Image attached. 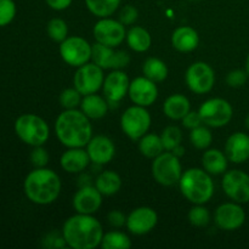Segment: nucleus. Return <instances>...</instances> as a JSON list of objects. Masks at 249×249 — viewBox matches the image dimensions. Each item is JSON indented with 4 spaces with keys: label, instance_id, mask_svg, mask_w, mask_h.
Wrapping results in <instances>:
<instances>
[{
    "label": "nucleus",
    "instance_id": "f257e3e1",
    "mask_svg": "<svg viewBox=\"0 0 249 249\" xmlns=\"http://www.w3.org/2000/svg\"><path fill=\"white\" fill-rule=\"evenodd\" d=\"M62 236L67 247L73 249H94L101 245L104 229L91 214L77 213L63 223Z\"/></svg>",
    "mask_w": 249,
    "mask_h": 249
},
{
    "label": "nucleus",
    "instance_id": "f03ea898",
    "mask_svg": "<svg viewBox=\"0 0 249 249\" xmlns=\"http://www.w3.org/2000/svg\"><path fill=\"white\" fill-rule=\"evenodd\" d=\"M55 134L65 147H87L92 138V125L80 109H65L56 118Z\"/></svg>",
    "mask_w": 249,
    "mask_h": 249
},
{
    "label": "nucleus",
    "instance_id": "7ed1b4c3",
    "mask_svg": "<svg viewBox=\"0 0 249 249\" xmlns=\"http://www.w3.org/2000/svg\"><path fill=\"white\" fill-rule=\"evenodd\" d=\"M62 182L57 173L49 168H34L23 181L27 198L38 206H48L58 198Z\"/></svg>",
    "mask_w": 249,
    "mask_h": 249
},
{
    "label": "nucleus",
    "instance_id": "20e7f679",
    "mask_svg": "<svg viewBox=\"0 0 249 249\" xmlns=\"http://www.w3.org/2000/svg\"><path fill=\"white\" fill-rule=\"evenodd\" d=\"M179 189L182 196L194 204H206L214 195L212 175L201 168H190L182 172L179 180Z\"/></svg>",
    "mask_w": 249,
    "mask_h": 249
},
{
    "label": "nucleus",
    "instance_id": "39448f33",
    "mask_svg": "<svg viewBox=\"0 0 249 249\" xmlns=\"http://www.w3.org/2000/svg\"><path fill=\"white\" fill-rule=\"evenodd\" d=\"M15 133L26 145L44 146L50 138V128L41 117L33 113L21 114L15 122Z\"/></svg>",
    "mask_w": 249,
    "mask_h": 249
},
{
    "label": "nucleus",
    "instance_id": "423d86ee",
    "mask_svg": "<svg viewBox=\"0 0 249 249\" xmlns=\"http://www.w3.org/2000/svg\"><path fill=\"white\" fill-rule=\"evenodd\" d=\"M152 177L156 181L164 187L174 186L179 184L182 175V167L180 158L172 151L160 153L158 157L153 158L151 167Z\"/></svg>",
    "mask_w": 249,
    "mask_h": 249
},
{
    "label": "nucleus",
    "instance_id": "0eeeda50",
    "mask_svg": "<svg viewBox=\"0 0 249 249\" xmlns=\"http://www.w3.org/2000/svg\"><path fill=\"white\" fill-rule=\"evenodd\" d=\"M151 123L152 118L147 111V107L138 105L128 107L121 116L122 131L133 141H139L145 134H147Z\"/></svg>",
    "mask_w": 249,
    "mask_h": 249
},
{
    "label": "nucleus",
    "instance_id": "6e6552de",
    "mask_svg": "<svg viewBox=\"0 0 249 249\" xmlns=\"http://www.w3.org/2000/svg\"><path fill=\"white\" fill-rule=\"evenodd\" d=\"M198 113L203 124L209 128H223L228 125L233 116L230 102L221 97H212L199 106Z\"/></svg>",
    "mask_w": 249,
    "mask_h": 249
},
{
    "label": "nucleus",
    "instance_id": "1a4fd4ad",
    "mask_svg": "<svg viewBox=\"0 0 249 249\" xmlns=\"http://www.w3.org/2000/svg\"><path fill=\"white\" fill-rule=\"evenodd\" d=\"M58 51L63 62L75 68L91 60V44L79 36H67L62 43H60Z\"/></svg>",
    "mask_w": 249,
    "mask_h": 249
},
{
    "label": "nucleus",
    "instance_id": "9d476101",
    "mask_svg": "<svg viewBox=\"0 0 249 249\" xmlns=\"http://www.w3.org/2000/svg\"><path fill=\"white\" fill-rule=\"evenodd\" d=\"M185 82L187 88L195 94H207L215 84V72L207 62L197 61L190 65L186 70Z\"/></svg>",
    "mask_w": 249,
    "mask_h": 249
},
{
    "label": "nucleus",
    "instance_id": "9b49d317",
    "mask_svg": "<svg viewBox=\"0 0 249 249\" xmlns=\"http://www.w3.org/2000/svg\"><path fill=\"white\" fill-rule=\"evenodd\" d=\"M104 71L94 62H88L77 68L73 77V87L83 95L95 94L102 89L105 80Z\"/></svg>",
    "mask_w": 249,
    "mask_h": 249
},
{
    "label": "nucleus",
    "instance_id": "f8f14e48",
    "mask_svg": "<svg viewBox=\"0 0 249 249\" xmlns=\"http://www.w3.org/2000/svg\"><path fill=\"white\" fill-rule=\"evenodd\" d=\"M95 41L104 45L117 48L121 45L126 38L125 26L119 19L104 17L100 18L92 28Z\"/></svg>",
    "mask_w": 249,
    "mask_h": 249
},
{
    "label": "nucleus",
    "instance_id": "ddd939ff",
    "mask_svg": "<svg viewBox=\"0 0 249 249\" xmlns=\"http://www.w3.org/2000/svg\"><path fill=\"white\" fill-rule=\"evenodd\" d=\"M91 61L102 70H123L130 63V56L126 51L95 41L91 45Z\"/></svg>",
    "mask_w": 249,
    "mask_h": 249
},
{
    "label": "nucleus",
    "instance_id": "4468645a",
    "mask_svg": "<svg viewBox=\"0 0 249 249\" xmlns=\"http://www.w3.org/2000/svg\"><path fill=\"white\" fill-rule=\"evenodd\" d=\"M221 186L231 201L241 204L249 202V174L243 170H226L223 175Z\"/></svg>",
    "mask_w": 249,
    "mask_h": 249
},
{
    "label": "nucleus",
    "instance_id": "2eb2a0df",
    "mask_svg": "<svg viewBox=\"0 0 249 249\" xmlns=\"http://www.w3.org/2000/svg\"><path fill=\"white\" fill-rule=\"evenodd\" d=\"M246 221V212L241 203L226 202L220 204L214 213V223L220 230L235 231L242 228Z\"/></svg>",
    "mask_w": 249,
    "mask_h": 249
},
{
    "label": "nucleus",
    "instance_id": "dca6fc26",
    "mask_svg": "<svg viewBox=\"0 0 249 249\" xmlns=\"http://www.w3.org/2000/svg\"><path fill=\"white\" fill-rule=\"evenodd\" d=\"M158 214L151 207H138L126 216V229L136 236H142L151 232L157 226Z\"/></svg>",
    "mask_w": 249,
    "mask_h": 249
},
{
    "label": "nucleus",
    "instance_id": "f3484780",
    "mask_svg": "<svg viewBox=\"0 0 249 249\" xmlns=\"http://www.w3.org/2000/svg\"><path fill=\"white\" fill-rule=\"evenodd\" d=\"M128 95L134 105L142 107L152 106L158 99L157 83L152 82L145 75L135 78L130 82Z\"/></svg>",
    "mask_w": 249,
    "mask_h": 249
},
{
    "label": "nucleus",
    "instance_id": "a211bd4d",
    "mask_svg": "<svg viewBox=\"0 0 249 249\" xmlns=\"http://www.w3.org/2000/svg\"><path fill=\"white\" fill-rule=\"evenodd\" d=\"M129 85L130 80L123 70H112V72L105 77L102 85L104 96L109 104H118L128 95Z\"/></svg>",
    "mask_w": 249,
    "mask_h": 249
},
{
    "label": "nucleus",
    "instance_id": "6ab92c4d",
    "mask_svg": "<svg viewBox=\"0 0 249 249\" xmlns=\"http://www.w3.org/2000/svg\"><path fill=\"white\" fill-rule=\"evenodd\" d=\"M102 194L91 185H84L74 194L72 206L77 213L95 214L102 204Z\"/></svg>",
    "mask_w": 249,
    "mask_h": 249
},
{
    "label": "nucleus",
    "instance_id": "aec40b11",
    "mask_svg": "<svg viewBox=\"0 0 249 249\" xmlns=\"http://www.w3.org/2000/svg\"><path fill=\"white\" fill-rule=\"evenodd\" d=\"M87 152L94 164H108L116 156L114 142L106 135L92 136L87 145Z\"/></svg>",
    "mask_w": 249,
    "mask_h": 249
},
{
    "label": "nucleus",
    "instance_id": "412c9836",
    "mask_svg": "<svg viewBox=\"0 0 249 249\" xmlns=\"http://www.w3.org/2000/svg\"><path fill=\"white\" fill-rule=\"evenodd\" d=\"M225 155L235 164L247 162L249 160V135L236 131L228 138L225 142Z\"/></svg>",
    "mask_w": 249,
    "mask_h": 249
},
{
    "label": "nucleus",
    "instance_id": "4be33fe9",
    "mask_svg": "<svg viewBox=\"0 0 249 249\" xmlns=\"http://www.w3.org/2000/svg\"><path fill=\"white\" fill-rule=\"evenodd\" d=\"M90 162L91 160L84 147L67 148L60 158L61 168L70 174H78V173L84 172Z\"/></svg>",
    "mask_w": 249,
    "mask_h": 249
},
{
    "label": "nucleus",
    "instance_id": "5701e85b",
    "mask_svg": "<svg viewBox=\"0 0 249 249\" xmlns=\"http://www.w3.org/2000/svg\"><path fill=\"white\" fill-rule=\"evenodd\" d=\"M172 45L179 53H192L199 45L198 33L192 27H179L172 34Z\"/></svg>",
    "mask_w": 249,
    "mask_h": 249
},
{
    "label": "nucleus",
    "instance_id": "b1692460",
    "mask_svg": "<svg viewBox=\"0 0 249 249\" xmlns=\"http://www.w3.org/2000/svg\"><path fill=\"white\" fill-rule=\"evenodd\" d=\"M108 104L105 96L95 94L85 95L80 102V111L89 119H101L108 112Z\"/></svg>",
    "mask_w": 249,
    "mask_h": 249
},
{
    "label": "nucleus",
    "instance_id": "393cba45",
    "mask_svg": "<svg viewBox=\"0 0 249 249\" xmlns=\"http://www.w3.org/2000/svg\"><path fill=\"white\" fill-rule=\"evenodd\" d=\"M229 158L218 148H207L202 156V167L211 175H221L228 170Z\"/></svg>",
    "mask_w": 249,
    "mask_h": 249
},
{
    "label": "nucleus",
    "instance_id": "a878e982",
    "mask_svg": "<svg viewBox=\"0 0 249 249\" xmlns=\"http://www.w3.org/2000/svg\"><path fill=\"white\" fill-rule=\"evenodd\" d=\"M191 111L190 100L182 94H173L163 104V112L172 121H181Z\"/></svg>",
    "mask_w": 249,
    "mask_h": 249
},
{
    "label": "nucleus",
    "instance_id": "bb28decb",
    "mask_svg": "<svg viewBox=\"0 0 249 249\" xmlns=\"http://www.w3.org/2000/svg\"><path fill=\"white\" fill-rule=\"evenodd\" d=\"M126 44L135 53H146L152 45L150 32L140 26H133L126 32Z\"/></svg>",
    "mask_w": 249,
    "mask_h": 249
},
{
    "label": "nucleus",
    "instance_id": "cd10ccee",
    "mask_svg": "<svg viewBox=\"0 0 249 249\" xmlns=\"http://www.w3.org/2000/svg\"><path fill=\"white\" fill-rule=\"evenodd\" d=\"M95 187L101 192L102 196H113L122 189V178L113 170H104L97 175Z\"/></svg>",
    "mask_w": 249,
    "mask_h": 249
},
{
    "label": "nucleus",
    "instance_id": "c85d7f7f",
    "mask_svg": "<svg viewBox=\"0 0 249 249\" xmlns=\"http://www.w3.org/2000/svg\"><path fill=\"white\" fill-rule=\"evenodd\" d=\"M142 73L146 78L155 83L164 82L169 74L168 66L158 57H148L142 65Z\"/></svg>",
    "mask_w": 249,
    "mask_h": 249
},
{
    "label": "nucleus",
    "instance_id": "c756f323",
    "mask_svg": "<svg viewBox=\"0 0 249 249\" xmlns=\"http://www.w3.org/2000/svg\"><path fill=\"white\" fill-rule=\"evenodd\" d=\"M139 151L146 158L158 157L160 153L164 152V146H163L160 135L155 133H147L139 140Z\"/></svg>",
    "mask_w": 249,
    "mask_h": 249
},
{
    "label": "nucleus",
    "instance_id": "7c9ffc66",
    "mask_svg": "<svg viewBox=\"0 0 249 249\" xmlns=\"http://www.w3.org/2000/svg\"><path fill=\"white\" fill-rule=\"evenodd\" d=\"M122 0H85L88 10L99 18L109 17L121 6Z\"/></svg>",
    "mask_w": 249,
    "mask_h": 249
},
{
    "label": "nucleus",
    "instance_id": "2f4dec72",
    "mask_svg": "<svg viewBox=\"0 0 249 249\" xmlns=\"http://www.w3.org/2000/svg\"><path fill=\"white\" fill-rule=\"evenodd\" d=\"M133 246L130 237L122 231H108L104 233L100 247L102 249H129Z\"/></svg>",
    "mask_w": 249,
    "mask_h": 249
},
{
    "label": "nucleus",
    "instance_id": "473e14b6",
    "mask_svg": "<svg viewBox=\"0 0 249 249\" xmlns=\"http://www.w3.org/2000/svg\"><path fill=\"white\" fill-rule=\"evenodd\" d=\"M190 142L197 150H207L213 142V134L208 125H199L190 131Z\"/></svg>",
    "mask_w": 249,
    "mask_h": 249
},
{
    "label": "nucleus",
    "instance_id": "72a5a7b5",
    "mask_svg": "<svg viewBox=\"0 0 249 249\" xmlns=\"http://www.w3.org/2000/svg\"><path fill=\"white\" fill-rule=\"evenodd\" d=\"M46 32L51 40H53L55 43H62L68 36V26L65 19L55 17L48 22Z\"/></svg>",
    "mask_w": 249,
    "mask_h": 249
},
{
    "label": "nucleus",
    "instance_id": "f704fd0d",
    "mask_svg": "<svg viewBox=\"0 0 249 249\" xmlns=\"http://www.w3.org/2000/svg\"><path fill=\"white\" fill-rule=\"evenodd\" d=\"M189 223L196 228H206L211 223V213L204 204H195L187 214Z\"/></svg>",
    "mask_w": 249,
    "mask_h": 249
},
{
    "label": "nucleus",
    "instance_id": "c9c22d12",
    "mask_svg": "<svg viewBox=\"0 0 249 249\" xmlns=\"http://www.w3.org/2000/svg\"><path fill=\"white\" fill-rule=\"evenodd\" d=\"M160 139H162L164 150L173 151L177 146L181 145L182 133L177 125H169L163 129L162 134H160Z\"/></svg>",
    "mask_w": 249,
    "mask_h": 249
},
{
    "label": "nucleus",
    "instance_id": "e433bc0d",
    "mask_svg": "<svg viewBox=\"0 0 249 249\" xmlns=\"http://www.w3.org/2000/svg\"><path fill=\"white\" fill-rule=\"evenodd\" d=\"M82 99L83 95L73 87L62 90V92L60 94V97H58V101H60L61 106L65 109H74L80 106Z\"/></svg>",
    "mask_w": 249,
    "mask_h": 249
},
{
    "label": "nucleus",
    "instance_id": "4c0bfd02",
    "mask_svg": "<svg viewBox=\"0 0 249 249\" xmlns=\"http://www.w3.org/2000/svg\"><path fill=\"white\" fill-rule=\"evenodd\" d=\"M17 7L14 0H0V27H5L14 21Z\"/></svg>",
    "mask_w": 249,
    "mask_h": 249
},
{
    "label": "nucleus",
    "instance_id": "58836bf2",
    "mask_svg": "<svg viewBox=\"0 0 249 249\" xmlns=\"http://www.w3.org/2000/svg\"><path fill=\"white\" fill-rule=\"evenodd\" d=\"M29 160H31V163L34 168H45L50 157H49L48 150L44 148V146H36L32 150Z\"/></svg>",
    "mask_w": 249,
    "mask_h": 249
},
{
    "label": "nucleus",
    "instance_id": "ea45409f",
    "mask_svg": "<svg viewBox=\"0 0 249 249\" xmlns=\"http://www.w3.org/2000/svg\"><path fill=\"white\" fill-rule=\"evenodd\" d=\"M139 18V11L133 5H125L122 7L119 11L118 19L124 24V26H133Z\"/></svg>",
    "mask_w": 249,
    "mask_h": 249
},
{
    "label": "nucleus",
    "instance_id": "a19ab883",
    "mask_svg": "<svg viewBox=\"0 0 249 249\" xmlns=\"http://www.w3.org/2000/svg\"><path fill=\"white\" fill-rule=\"evenodd\" d=\"M248 74L246 70H233L226 75V84L231 88H241L247 83Z\"/></svg>",
    "mask_w": 249,
    "mask_h": 249
},
{
    "label": "nucleus",
    "instance_id": "79ce46f5",
    "mask_svg": "<svg viewBox=\"0 0 249 249\" xmlns=\"http://www.w3.org/2000/svg\"><path fill=\"white\" fill-rule=\"evenodd\" d=\"M107 221L113 229H121L126 224V216L121 211H111L107 214Z\"/></svg>",
    "mask_w": 249,
    "mask_h": 249
},
{
    "label": "nucleus",
    "instance_id": "37998d69",
    "mask_svg": "<svg viewBox=\"0 0 249 249\" xmlns=\"http://www.w3.org/2000/svg\"><path fill=\"white\" fill-rule=\"evenodd\" d=\"M181 123H182V125L185 126V128L192 130V129H195V128H197V126L202 125V124H203V121H202V118H201V116H199L198 111H197V112L190 111L189 113H187L186 116H185L184 118L181 119Z\"/></svg>",
    "mask_w": 249,
    "mask_h": 249
},
{
    "label": "nucleus",
    "instance_id": "c03bdc74",
    "mask_svg": "<svg viewBox=\"0 0 249 249\" xmlns=\"http://www.w3.org/2000/svg\"><path fill=\"white\" fill-rule=\"evenodd\" d=\"M44 242H46L44 243V247L48 248H63L67 246L62 236V232H61V235H56L55 232L49 233L45 240H44Z\"/></svg>",
    "mask_w": 249,
    "mask_h": 249
},
{
    "label": "nucleus",
    "instance_id": "a18cd8bd",
    "mask_svg": "<svg viewBox=\"0 0 249 249\" xmlns=\"http://www.w3.org/2000/svg\"><path fill=\"white\" fill-rule=\"evenodd\" d=\"M73 0H45L46 5L55 11H63L68 9Z\"/></svg>",
    "mask_w": 249,
    "mask_h": 249
},
{
    "label": "nucleus",
    "instance_id": "49530a36",
    "mask_svg": "<svg viewBox=\"0 0 249 249\" xmlns=\"http://www.w3.org/2000/svg\"><path fill=\"white\" fill-rule=\"evenodd\" d=\"M173 153H174L175 156H178V157H181V156H184V153H185V148L182 147V145H179V146H177V147L174 148V150L172 151Z\"/></svg>",
    "mask_w": 249,
    "mask_h": 249
},
{
    "label": "nucleus",
    "instance_id": "de8ad7c7",
    "mask_svg": "<svg viewBox=\"0 0 249 249\" xmlns=\"http://www.w3.org/2000/svg\"><path fill=\"white\" fill-rule=\"evenodd\" d=\"M246 72H247V74H248V77H249V53H248V56H247V60H246Z\"/></svg>",
    "mask_w": 249,
    "mask_h": 249
},
{
    "label": "nucleus",
    "instance_id": "09e8293b",
    "mask_svg": "<svg viewBox=\"0 0 249 249\" xmlns=\"http://www.w3.org/2000/svg\"><path fill=\"white\" fill-rule=\"evenodd\" d=\"M245 125H246V128H247L249 130V114L247 117H246V119H245Z\"/></svg>",
    "mask_w": 249,
    "mask_h": 249
},
{
    "label": "nucleus",
    "instance_id": "8fccbe9b",
    "mask_svg": "<svg viewBox=\"0 0 249 249\" xmlns=\"http://www.w3.org/2000/svg\"><path fill=\"white\" fill-rule=\"evenodd\" d=\"M189 1H191V2H198V1H201V0H189Z\"/></svg>",
    "mask_w": 249,
    "mask_h": 249
}]
</instances>
